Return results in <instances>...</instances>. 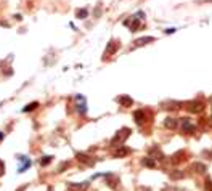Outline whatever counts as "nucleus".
Returning <instances> with one entry per match:
<instances>
[{
    "label": "nucleus",
    "mask_w": 212,
    "mask_h": 191,
    "mask_svg": "<svg viewBox=\"0 0 212 191\" xmlns=\"http://www.w3.org/2000/svg\"><path fill=\"white\" fill-rule=\"evenodd\" d=\"M193 169H196V172H204V170H206V165L196 162V164H193Z\"/></svg>",
    "instance_id": "4468645a"
},
{
    "label": "nucleus",
    "mask_w": 212,
    "mask_h": 191,
    "mask_svg": "<svg viewBox=\"0 0 212 191\" xmlns=\"http://www.w3.org/2000/svg\"><path fill=\"white\" fill-rule=\"evenodd\" d=\"M177 125H179V121H177L175 117H167L166 121H164V127H166V129H170V130L177 129Z\"/></svg>",
    "instance_id": "39448f33"
},
{
    "label": "nucleus",
    "mask_w": 212,
    "mask_h": 191,
    "mask_svg": "<svg viewBox=\"0 0 212 191\" xmlns=\"http://www.w3.org/2000/svg\"><path fill=\"white\" fill-rule=\"evenodd\" d=\"M68 188L71 191H87L88 188V182H82V183H69Z\"/></svg>",
    "instance_id": "f03ea898"
},
{
    "label": "nucleus",
    "mask_w": 212,
    "mask_h": 191,
    "mask_svg": "<svg viewBox=\"0 0 212 191\" xmlns=\"http://www.w3.org/2000/svg\"><path fill=\"white\" fill-rule=\"evenodd\" d=\"M119 103H122V104H125V106H132V98L130 97H121L119 98Z\"/></svg>",
    "instance_id": "9b49d317"
},
{
    "label": "nucleus",
    "mask_w": 212,
    "mask_h": 191,
    "mask_svg": "<svg viewBox=\"0 0 212 191\" xmlns=\"http://www.w3.org/2000/svg\"><path fill=\"white\" fill-rule=\"evenodd\" d=\"M182 177H183V173H182V172H174V173H170V178H175V180L182 178Z\"/></svg>",
    "instance_id": "dca6fc26"
},
{
    "label": "nucleus",
    "mask_w": 212,
    "mask_h": 191,
    "mask_svg": "<svg viewBox=\"0 0 212 191\" xmlns=\"http://www.w3.org/2000/svg\"><path fill=\"white\" fill-rule=\"evenodd\" d=\"M76 100L79 101V103H77V106H76L77 111H79L80 114H85V112H87V101H85V98L80 97V95H77Z\"/></svg>",
    "instance_id": "7ed1b4c3"
},
{
    "label": "nucleus",
    "mask_w": 212,
    "mask_h": 191,
    "mask_svg": "<svg viewBox=\"0 0 212 191\" xmlns=\"http://www.w3.org/2000/svg\"><path fill=\"white\" fill-rule=\"evenodd\" d=\"M50 161H52V156H45V158L40 161V164H42V165H45V164H48Z\"/></svg>",
    "instance_id": "f3484780"
},
{
    "label": "nucleus",
    "mask_w": 212,
    "mask_h": 191,
    "mask_svg": "<svg viewBox=\"0 0 212 191\" xmlns=\"http://www.w3.org/2000/svg\"><path fill=\"white\" fill-rule=\"evenodd\" d=\"M133 117H135V122L138 125H142L143 122L146 121V116H145V111H142V109H138L137 112H133Z\"/></svg>",
    "instance_id": "6e6552de"
},
{
    "label": "nucleus",
    "mask_w": 212,
    "mask_h": 191,
    "mask_svg": "<svg viewBox=\"0 0 212 191\" xmlns=\"http://www.w3.org/2000/svg\"><path fill=\"white\" fill-rule=\"evenodd\" d=\"M5 173V164H3V161H0V177Z\"/></svg>",
    "instance_id": "a211bd4d"
},
{
    "label": "nucleus",
    "mask_w": 212,
    "mask_h": 191,
    "mask_svg": "<svg viewBox=\"0 0 212 191\" xmlns=\"http://www.w3.org/2000/svg\"><path fill=\"white\" fill-rule=\"evenodd\" d=\"M182 130L183 132H194V125L191 124V121L188 117L182 119Z\"/></svg>",
    "instance_id": "423d86ee"
},
{
    "label": "nucleus",
    "mask_w": 212,
    "mask_h": 191,
    "mask_svg": "<svg viewBox=\"0 0 212 191\" xmlns=\"http://www.w3.org/2000/svg\"><path fill=\"white\" fill-rule=\"evenodd\" d=\"M154 40V37H142V39H138L137 40V45H145V43H148V42H153Z\"/></svg>",
    "instance_id": "9d476101"
},
{
    "label": "nucleus",
    "mask_w": 212,
    "mask_h": 191,
    "mask_svg": "<svg viewBox=\"0 0 212 191\" xmlns=\"http://www.w3.org/2000/svg\"><path fill=\"white\" fill-rule=\"evenodd\" d=\"M129 135H130V129H127V127L121 129V130L114 135V138L111 140V146H122L124 141L129 138Z\"/></svg>",
    "instance_id": "f257e3e1"
},
{
    "label": "nucleus",
    "mask_w": 212,
    "mask_h": 191,
    "mask_svg": "<svg viewBox=\"0 0 212 191\" xmlns=\"http://www.w3.org/2000/svg\"><path fill=\"white\" fill-rule=\"evenodd\" d=\"M203 103L201 101H191V103H188V106H186V109L190 112H201L203 111Z\"/></svg>",
    "instance_id": "20e7f679"
},
{
    "label": "nucleus",
    "mask_w": 212,
    "mask_h": 191,
    "mask_svg": "<svg viewBox=\"0 0 212 191\" xmlns=\"http://www.w3.org/2000/svg\"><path fill=\"white\" fill-rule=\"evenodd\" d=\"M77 159H79L80 162H85L87 165H93V162H95V159H90V156L88 154H84V153H77Z\"/></svg>",
    "instance_id": "0eeeda50"
},
{
    "label": "nucleus",
    "mask_w": 212,
    "mask_h": 191,
    "mask_svg": "<svg viewBox=\"0 0 212 191\" xmlns=\"http://www.w3.org/2000/svg\"><path fill=\"white\" fill-rule=\"evenodd\" d=\"M142 164H143V165H146V167H154V165H156V162L153 161L151 158H145V159L142 161Z\"/></svg>",
    "instance_id": "f8f14e48"
},
{
    "label": "nucleus",
    "mask_w": 212,
    "mask_h": 191,
    "mask_svg": "<svg viewBox=\"0 0 212 191\" xmlns=\"http://www.w3.org/2000/svg\"><path fill=\"white\" fill-rule=\"evenodd\" d=\"M37 106H39V103H37V101H34V103H31V104H27V106L23 109V111L24 112H29V111H32V109H36Z\"/></svg>",
    "instance_id": "ddd939ff"
},
{
    "label": "nucleus",
    "mask_w": 212,
    "mask_h": 191,
    "mask_svg": "<svg viewBox=\"0 0 212 191\" xmlns=\"http://www.w3.org/2000/svg\"><path fill=\"white\" fill-rule=\"evenodd\" d=\"M129 153H130V149H129V148H124V146H121L119 149H116V151L112 153V156H114V158H122V156H127Z\"/></svg>",
    "instance_id": "1a4fd4ad"
},
{
    "label": "nucleus",
    "mask_w": 212,
    "mask_h": 191,
    "mask_svg": "<svg viewBox=\"0 0 212 191\" xmlns=\"http://www.w3.org/2000/svg\"><path fill=\"white\" fill-rule=\"evenodd\" d=\"M0 140H3V133H2V132H0Z\"/></svg>",
    "instance_id": "6ab92c4d"
},
{
    "label": "nucleus",
    "mask_w": 212,
    "mask_h": 191,
    "mask_svg": "<svg viewBox=\"0 0 212 191\" xmlns=\"http://www.w3.org/2000/svg\"><path fill=\"white\" fill-rule=\"evenodd\" d=\"M76 15H77V18H85V16H87V10H77L76 11Z\"/></svg>",
    "instance_id": "2eb2a0df"
}]
</instances>
